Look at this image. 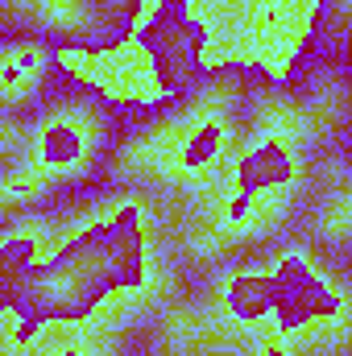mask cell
Returning <instances> with one entry per match:
<instances>
[{
  "mask_svg": "<svg viewBox=\"0 0 352 356\" xmlns=\"http://www.w3.org/2000/svg\"><path fill=\"white\" fill-rule=\"evenodd\" d=\"M129 116L133 104H116L83 75L67 71V79L38 108L4 116V175L29 166V178L50 186L46 207L88 203L108 186Z\"/></svg>",
  "mask_w": 352,
  "mask_h": 356,
  "instance_id": "obj_1",
  "label": "cell"
},
{
  "mask_svg": "<svg viewBox=\"0 0 352 356\" xmlns=\"http://www.w3.org/2000/svg\"><path fill=\"white\" fill-rule=\"evenodd\" d=\"M141 277H145L141 211L129 203L112 220L75 232L46 261H33L13 290H0V307L17 319L13 348H25L46 323L88 319L104 298L137 286Z\"/></svg>",
  "mask_w": 352,
  "mask_h": 356,
  "instance_id": "obj_2",
  "label": "cell"
},
{
  "mask_svg": "<svg viewBox=\"0 0 352 356\" xmlns=\"http://www.w3.org/2000/svg\"><path fill=\"white\" fill-rule=\"evenodd\" d=\"M137 21L141 0H0V42L33 38L54 50H116Z\"/></svg>",
  "mask_w": 352,
  "mask_h": 356,
  "instance_id": "obj_3",
  "label": "cell"
},
{
  "mask_svg": "<svg viewBox=\"0 0 352 356\" xmlns=\"http://www.w3.org/2000/svg\"><path fill=\"white\" fill-rule=\"evenodd\" d=\"M141 46L150 54L154 79L162 88V99H182L186 91L203 83V50L207 29L186 13V0H162L141 29Z\"/></svg>",
  "mask_w": 352,
  "mask_h": 356,
  "instance_id": "obj_4",
  "label": "cell"
},
{
  "mask_svg": "<svg viewBox=\"0 0 352 356\" xmlns=\"http://www.w3.org/2000/svg\"><path fill=\"white\" fill-rule=\"evenodd\" d=\"M67 71L71 67L46 42H33V38L0 42V108H4V116H21V112L38 108L67 79Z\"/></svg>",
  "mask_w": 352,
  "mask_h": 356,
  "instance_id": "obj_5",
  "label": "cell"
},
{
  "mask_svg": "<svg viewBox=\"0 0 352 356\" xmlns=\"http://www.w3.org/2000/svg\"><path fill=\"white\" fill-rule=\"evenodd\" d=\"M344 50H352V0H315V13L294 63H319Z\"/></svg>",
  "mask_w": 352,
  "mask_h": 356,
  "instance_id": "obj_6",
  "label": "cell"
},
{
  "mask_svg": "<svg viewBox=\"0 0 352 356\" xmlns=\"http://www.w3.org/2000/svg\"><path fill=\"white\" fill-rule=\"evenodd\" d=\"M46 356H83V348H79L75 340H67V344H50V353Z\"/></svg>",
  "mask_w": 352,
  "mask_h": 356,
  "instance_id": "obj_7",
  "label": "cell"
},
{
  "mask_svg": "<svg viewBox=\"0 0 352 356\" xmlns=\"http://www.w3.org/2000/svg\"><path fill=\"white\" fill-rule=\"evenodd\" d=\"M336 154H340L344 162H352V137H349V141H344V145H340V149H336Z\"/></svg>",
  "mask_w": 352,
  "mask_h": 356,
  "instance_id": "obj_8",
  "label": "cell"
}]
</instances>
